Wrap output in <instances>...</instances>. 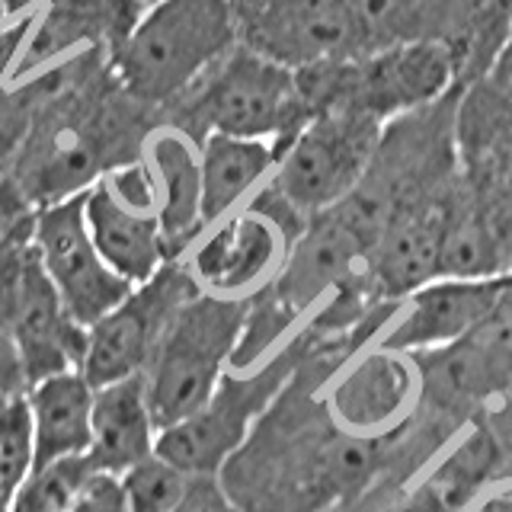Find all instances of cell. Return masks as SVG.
<instances>
[{
	"label": "cell",
	"mask_w": 512,
	"mask_h": 512,
	"mask_svg": "<svg viewBox=\"0 0 512 512\" xmlns=\"http://www.w3.org/2000/svg\"><path fill=\"white\" fill-rule=\"evenodd\" d=\"M295 333L298 368L218 471L244 512H330L384 474V432H349L327 404L330 378L362 349Z\"/></svg>",
	"instance_id": "6da1fadb"
},
{
	"label": "cell",
	"mask_w": 512,
	"mask_h": 512,
	"mask_svg": "<svg viewBox=\"0 0 512 512\" xmlns=\"http://www.w3.org/2000/svg\"><path fill=\"white\" fill-rule=\"evenodd\" d=\"M42 96L10 176L32 208L84 196L106 173L144 157L160 116L122 87L109 48H84L39 71Z\"/></svg>",
	"instance_id": "7a4b0ae2"
},
{
	"label": "cell",
	"mask_w": 512,
	"mask_h": 512,
	"mask_svg": "<svg viewBox=\"0 0 512 512\" xmlns=\"http://www.w3.org/2000/svg\"><path fill=\"white\" fill-rule=\"evenodd\" d=\"M231 7L240 42L304 68L423 39L455 52L471 0H231Z\"/></svg>",
	"instance_id": "3957f363"
},
{
	"label": "cell",
	"mask_w": 512,
	"mask_h": 512,
	"mask_svg": "<svg viewBox=\"0 0 512 512\" xmlns=\"http://www.w3.org/2000/svg\"><path fill=\"white\" fill-rule=\"evenodd\" d=\"M308 122L298 74L288 64L237 42L196 84H189L160 112V128L199 144L212 135L260 138L276 148V157Z\"/></svg>",
	"instance_id": "277c9868"
},
{
	"label": "cell",
	"mask_w": 512,
	"mask_h": 512,
	"mask_svg": "<svg viewBox=\"0 0 512 512\" xmlns=\"http://www.w3.org/2000/svg\"><path fill=\"white\" fill-rule=\"evenodd\" d=\"M237 42L231 0H154L109 48V64L122 87L160 116Z\"/></svg>",
	"instance_id": "5b68a950"
},
{
	"label": "cell",
	"mask_w": 512,
	"mask_h": 512,
	"mask_svg": "<svg viewBox=\"0 0 512 512\" xmlns=\"http://www.w3.org/2000/svg\"><path fill=\"white\" fill-rule=\"evenodd\" d=\"M308 119L317 112L346 109L378 122L439 103L458 90V64L445 42H397L365 55L327 58L295 68Z\"/></svg>",
	"instance_id": "8992f818"
},
{
	"label": "cell",
	"mask_w": 512,
	"mask_h": 512,
	"mask_svg": "<svg viewBox=\"0 0 512 512\" xmlns=\"http://www.w3.org/2000/svg\"><path fill=\"white\" fill-rule=\"evenodd\" d=\"M244 314L247 298L208 292L192 295L176 311L151 365L144 368V394L157 432L196 413L215 391L221 375L231 368Z\"/></svg>",
	"instance_id": "52a82bcc"
},
{
	"label": "cell",
	"mask_w": 512,
	"mask_h": 512,
	"mask_svg": "<svg viewBox=\"0 0 512 512\" xmlns=\"http://www.w3.org/2000/svg\"><path fill=\"white\" fill-rule=\"evenodd\" d=\"M298 359L301 343L298 333H292L285 346H279L260 365L244 368V372L228 368L196 413L157 432L154 452L186 474H218L221 464L237 452L253 423L272 404V397L292 378Z\"/></svg>",
	"instance_id": "ba28073f"
},
{
	"label": "cell",
	"mask_w": 512,
	"mask_h": 512,
	"mask_svg": "<svg viewBox=\"0 0 512 512\" xmlns=\"http://www.w3.org/2000/svg\"><path fill=\"white\" fill-rule=\"evenodd\" d=\"M384 122L362 112H317L298 128L279 154L269 183L292 202L304 218L343 202L359 186L378 151Z\"/></svg>",
	"instance_id": "9c48e42d"
},
{
	"label": "cell",
	"mask_w": 512,
	"mask_h": 512,
	"mask_svg": "<svg viewBox=\"0 0 512 512\" xmlns=\"http://www.w3.org/2000/svg\"><path fill=\"white\" fill-rule=\"evenodd\" d=\"M458 192L487 221L512 260V96L493 77L458 90Z\"/></svg>",
	"instance_id": "30bf717a"
},
{
	"label": "cell",
	"mask_w": 512,
	"mask_h": 512,
	"mask_svg": "<svg viewBox=\"0 0 512 512\" xmlns=\"http://www.w3.org/2000/svg\"><path fill=\"white\" fill-rule=\"evenodd\" d=\"M420 404L471 423L512 391V288L474 330L445 346L410 352Z\"/></svg>",
	"instance_id": "8fae6325"
},
{
	"label": "cell",
	"mask_w": 512,
	"mask_h": 512,
	"mask_svg": "<svg viewBox=\"0 0 512 512\" xmlns=\"http://www.w3.org/2000/svg\"><path fill=\"white\" fill-rule=\"evenodd\" d=\"M199 292L202 288L183 260L164 263L148 282L135 285L116 308L87 327V352L80 375L93 388L144 375L170 320Z\"/></svg>",
	"instance_id": "7c38bea8"
},
{
	"label": "cell",
	"mask_w": 512,
	"mask_h": 512,
	"mask_svg": "<svg viewBox=\"0 0 512 512\" xmlns=\"http://www.w3.org/2000/svg\"><path fill=\"white\" fill-rule=\"evenodd\" d=\"M32 240L55 292L80 327L96 324L135 288L116 276L96 250L84 221V196L36 208Z\"/></svg>",
	"instance_id": "4fadbf2b"
},
{
	"label": "cell",
	"mask_w": 512,
	"mask_h": 512,
	"mask_svg": "<svg viewBox=\"0 0 512 512\" xmlns=\"http://www.w3.org/2000/svg\"><path fill=\"white\" fill-rule=\"evenodd\" d=\"M32 7H42V13H32V29L10 80L55 68L84 48H112L132 32L148 0H0V16L16 20Z\"/></svg>",
	"instance_id": "5bb4252c"
},
{
	"label": "cell",
	"mask_w": 512,
	"mask_h": 512,
	"mask_svg": "<svg viewBox=\"0 0 512 512\" xmlns=\"http://www.w3.org/2000/svg\"><path fill=\"white\" fill-rule=\"evenodd\" d=\"M292 244L276 221L244 205L208 224L186 253V269L208 295L250 298L279 276Z\"/></svg>",
	"instance_id": "9a60e30c"
},
{
	"label": "cell",
	"mask_w": 512,
	"mask_h": 512,
	"mask_svg": "<svg viewBox=\"0 0 512 512\" xmlns=\"http://www.w3.org/2000/svg\"><path fill=\"white\" fill-rule=\"evenodd\" d=\"M420 397V378L410 352L368 346L352 356L327 384L336 423L359 436H381L407 420Z\"/></svg>",
	"instance_id": "2e32d148"
},
{
	"label": "cell",
	"mask_w": 512,
	"mask_h": 512,
	"mask_svg": "<svg viewBox=\"0 0 512 512\" xmlns=\"http://www.w3.org/2000/svg\"><path fill=\"white\" fill-rule=\"evenodd\" d=\"M512 288V272L487 279H432L404 298L391 327L375 346L394 352H420L445 346L474 330Z\"/></svg>",
	"instance_id": "e0dca14e"
},
{
	"label": "cell",
	"mask_w": 512,
	"mask_h": 512,
	"mask_svg": "<svg viewBox=\"0 0 512 512\" xmlns=\"http://www.w3.org/2000/svg\"><path fill=\"white\" fill-rule=\"evenodd\" d=\"M7 336L20 356L26 388L61 372H80V365H84L87 327H80L71 311L64 308L45 266H39V272L32 276Z\"/></svg>",
	"instance_id": "ac0fdd59"
},
{
	"label": "cell",
	"mask_w": 512,
	"mask_h": 512,
	"mask_svg": "<svg viewBox=\"0 0 512 512\" xmlns=\"http://www.w3.org/2000/svg\"><path fill=\"white\" fill-rule=\"evenodd\" d=\"M144 160L157 180V221L170 260H183L205 231L202 221V164L199 148L173 128H157Z\"/></svg>",
	"instance_id": "d6986e66"
},
{
	"label": "cell",
	"mask_w": 512,
	"mask_h": 512,
	"mask_svg": "<svg viewBox=\"0 0 512 512\" xmlns=\"http://www.w3.org/2000/svg\"><path fill=\"white\" fill-rule=\"evenodd\" d=\"M157 426L144 394V375L93 388L90 464L96 471L125 474L132 464L154 455Z\"/></svg>",
	"instance_id": "ffe728a7"
},
{
	"label": "cell",
	"mask_w": 512,
	"mask_h": 512,
	"mask_svg": "<svg viewBox=\"0 0 512 512\" xmlns=\"http://www.w3.org/2000/svg\"><path fill=\"white\" fill-rule=\"evenodd\" d=\"M84 221L106 266L128 285L148 282L160 266L170 263L157 215H138L119 205L103 183L84 192Z\"/></svg>",
	"instance_id": "44dd1931"
},
{
	"label": "cell",
	"mask_w": 512,
	"mask_h": 512,
	"mask_svg": "<svg viewBox=\"0 0 512 512\" xmlns=\"http://www.w3.org/2000/svg\"><path fill=\"white\" fill-rule=\"evenodd\" d=\"M32 420V468L87 455L93 439V384L80 372H61L26 388Z\"/></svg>",
	"instance_id": "7402d4cb"
},
{
	"label": "cell",
	"mask_w": 512,
	"mask_h": 512,
	"mask_svg": "<svg viewBox=\"0 0 512 512\" xmlns=\"http://www.w3.org/2000/svg\"><path fill=\"white\" fill-rule=\"evenodd\" d=\"M202 164V221L205 228L228 218L276 170L279 157L269 141L212 135L199 144Z\"/></svg>",
	"instance_id": "603a6c76"
},
{
	"label": "cell",
	"mask_w": 512,
	"mask_h": 512,
	"mask_svg": "<svg viewBox=\"0 0 512 512\" xmlns=\"http://www.w3.org/2000/svg\"><path fill=\"white\" fill-rule=\"evenodd\" d=\"M506 464V452L493 439L490 426L474 416L452 439V445L429 464L423 480L455 512H464L487 487L506 477Z\"/></svg>",
	"instance_id": "cb8c5ba5"
},
{
	"label": "cell",
	"mask_w": 512,
	"mask_h": 512,
	"mask_svg": "<svg viewBox=\"0 0 512 512\" xmlns=\"http://www.w3.org/2000/svg\"><path fill=\"white\" fill-rule=\"evenodd\" d=\"M512 32V0H471L464 32L455 45L458 84L490 77L496 58Z\"/></svg>",
	"instance_id": "d4e9b609"
},
{
	"label": "cell",
	"mask_w": 512,
	"mask_h": 512,
	"mask_svg": "<svg viewBox=\"0 0 512 512\" xmlns=\"http://www.w3.org/2000/svg\"><path fill=\"white\" fill-rule=\"evenodd\" d=\"M96 468L87 455L58 458L32 468L23 487L16 490L10 512H71L80 487Z\"/></svg>",
	"instance_id": "484cf974"
},
{
	"label": "cell",
	"mask_w": 512,
	"mask_h": 512,
	"mask_svg": "<svg viewBox=\"0 0 512 512\" xmlns=\"http://www.w3.org/2000/svg\"><path fill=\"white\" fill-rule=\"evenodd\" d=\"M32 471V420L23 394H0V512H10L16 490Z\"/></svg>",
	"instance_id": "4316f807"
},
{
	"label": "cell",
	"mask_w": 512,
	"mask_h": 512,
	"mask_svg": "<svg viewBox=\"0 0 512 512\" xmlns=\"http://www.w3.org/2000/svg\"><path fill=\"white\" fill-rule=\"evenodd\" d=\"M189 477L192 474L180 471L157 452L132 464L125 474H119L128 512H173L183 500Z\"/></svg>",
	"instance_id": "83f0119b"
},
{
	"label": "cell",
	"mask_w": 512,
	"mask_h": 512,
	"mask_svg": "<svg viewBox=\"0 0 512 512\" xmlns=\"http://www.w3.org/2000/svg\"><path fill=\"white\" fill-rule=\"evenodd\" d=\"M32 218L23 228H16L7 240H0V333L10 330L26 288L42 266L36 240H32Z\"/></svg>",
	"instance_id": "f1b7e54d"
},
{
	"label": "cell",
	"mask_w": 512,
	"mask_h": 512,
	"mask_svg": "<svg viewBox=\"0 0 512 512\" xmlns=\"http://www.w3.org/2000/svg\"><path fill=\"white\" fill-rule=\"evenodd\" d=\"M330 512H455L423 477L400 484V480H372L365 490L349 496Z\"/></svg>",
	"instance_id": "f546056e"
},
{
	"label": "cell",
	"mask_w": 512,
	"mask_h": 512,
	"mask_svg": "<svg viewBox=\"0 0 512 512\" xmlns=\"http://www.w3.org/2000/svg\"><path fill=\"white\" fill-rule=\"evenodd\" d=\"M42 80L32 74L26 80H0V176H7L20 144L29 132L32 112L39 106Z\"/></svg>",
	"instance_id": "4dcf8cb0"
},
{
	"label": "cell",
	"mask_w": 512,
	"mask_h": 512,
	"mask_svg": "<svg viewBox=\"0 0 512 512\" xmlns=\"http://www.w3.org/2000/svg\"><path fill=\"white\" fill-rule=\"evenodd\" d=\"M109 196L116 199L119 205L132 208L138 215H157V180H154V170L148 160H135V164H122L112 173H106L100 180Z\"/></svg>",
	"instance_id": "1f68e13d"
},
{
	"label": "cell",
	"mask_w": 512,
	"mask_h": 512,
	"mask_svg": "<svg viewBox=\"0 0 512 512\" xmlns=\"http://www.w3.org/2000/svg\"><path fill=\"white\" fill-rule=\"evenodd\" d=\"M71 512H128L125 490H122L119 474L93 471L87 477V484L80 487Z\"/></svg>",
	"instance_id": "d6a6232c"
},
{
	"label": "cell",
	"mask_w": 512,
	"mask_h": 512,
	"mask_svg": "<svg viewBox=\"0 0 512 512\" xmlns=\"http://www.w3.org/2000/svg\"><path fill=\"white\" fill-rule=\"evenodd\" d=\"M173 512H244L228 493H224L218 474H192L183 500Z\"/></svg>",
	"instance_id": "836d02e7"
},
{
	"label": "cell",
	"mask_w": 512,
	"mask_h": 512,
	"mask_svg": "<svg viewBox=\"0 0 512 512\" xmlns=\"http://www.w3.org/2000/svg\"><path fill=\"white\" fill-rule=\"evenodd\" d=\"M32 215H36V208L29 205L23 189L13 183V176H0V240H7L16 228H23Z\"/></svg>",
	"instance_id": "e575fe53"
},
{
	"label": "cell",
	"mask_w": 512,
	"mask_h": 512,
	"mask_svg": "<svg viewBox=\"0 0 512 512\" xmlns=\"http://www.w3.org/2000/svg\"><path fill=\"white\" fill-rule=\"evenodd\" d=\"M26 391V375L16 346L10 343L7 333H0V394H23Z\"/></svg>",
	"instance_id": "d590c367"
},
{
	"label": "cell",
	"mask_w": 512,
	"mask_h": 512,
	"mask_svg": "<svg viewBox=\"0 0 512 512\" xmlns=\"http://www.w3.org/2000/svg\"><path fill=\"white\" fill-rule=\"evenodd\" d=\"M464 512H512V477L496 480Z\"/></svg>",
	"instance_id": "8d00e7d4"
},
{
	"label": "cell",
	"mask_w": 512,
	"mask_h": 512,
	"mask_svg": "<svg viewBox=\"0 0 512 512\" xmlns=\"http://www.w3.org/2000/svg\"><path fill=\"white\" fill-rule=\"evenodd\" d=\"M490 77L512 96V32H509V39H506V45H503L500 58H496V64H493Z\"/></svg>",
	"instance_id": "74e56055"
},
{
	"label": "cell",
	"mask_w": 512,
	"mask_h": 512,
	"mask_svg": "<svg viewBox=\"0 0 512 512\" xmlns=\"http://www.w3.org/2000/svg\"><path fill=\"white\" fill-rule=\"evenodd\" d=\"M506 477H512V464H509V471H506Z\"/></svg>",
	"instance_id": "f35d334b"
},
{
	"label": "cell",
	"mask_w": 512,
	"mask_h": 512,
	"mask_svg": "<svg viewBox=\"0 0 512 512\" xmlns=\"http://www.w3.org/2000/svg\"><path fill=\"white\" fill-rule=\"evenodd\" d=\"M148 4H154V0H148Z\"/></svg>",
	"instance_id": "ab89813d"
}]
</instances>
